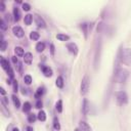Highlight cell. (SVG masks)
Listing matches in <instances>:
<instances>
[{
  "instance_id": "obj_23",
  "label": "cell",
  "mask_w": 131,
  "mask_h": 131,
  "mask_svg": "<svg viewBox=\"0 0 131 131\" xmlns=\"http://www.w3.org/2000/svg\"><path fill=\"white\" fill-rule=\"evenodd\" d=\"M36 119H37V117H36L35 114H30V115H28V121H29L30 123H34Z\"/></svg>"
},
{
  "instance_id": "obj_34",
  "label": "cell",
  "mask_w": 131,
  "mask_h": 131,
  "mask_svg": "<svg viewBox=\"0 0 131 131\" xmlns=\"http://www.w3.org/2000/svg\"><path fill=\"white\" fill-rule=\"evenodd\" d=\"M41 107H42V102H41L40 100H38L37 103H36V108H37V109H40Z\"/></svg>"
},
{
  "instance_id": "obj_14",
  "label": "cell",
  "mask_w": 131,
  "mask_h": 131,
  "mask_svg": "<svg viewBox=\"0 0 131 131\" xmlns=\"http://www.w3.org/2000/svg\"><path fill=\"white\" fill-rule=\"evenodd\" d=\"M55 84L58 88H62L63 87V78L61 76H58L56 78V81H55Z\"/></svg>"
},
{
  "instance_id": "obj_24",
  "label": "cell",
  "mask_w": 131,
  "mask_h": 131,
  "mask_svg": "<svg viewBox=\"0 0 131 131\" xmlns=\"http://www.w3.org/2000/svg\"><path fill=\"white\" fill-rule=\"evenodd\" d=\"M56 111L58 113H61L62 112V101L59 100L57 103H56Z\"/></svg>"
},
{
  "instance_id": "obj_40",
  "label": "cell",
  "mask_w": 131,
  "mask_h": 131,
  "mask_svg": "<svg viewBox=\"0 0 131 131\" xmlns=\"http://www.w3.org/2000/svg\"><path fill=\"white\" fill-rule=\"evenodd\" d=\"M74 131H80V129H79V128H76V129L74 130Z\"/></svg>"
},
{
  "instance_id": "obj_7",
  "label": "cell",
  "mask_w": 131,
  "mask_h": 131,
  "mask_svg": "<svg viewBox=\"0 0 131 131\" xmlns=\"http://www.w3.org/2000/svg\"><path fill=\"white\" fill-rule=\"evenodd\" d=\"M40 68L42 69V72H43L45 77H51L52 76L53 72L49 67H46V66H44V64H40Z\"/></svg>"
},
{
  "instance_id": "obj_4",
  "label": "cell",
  "mask_w": 131,
  "mask_h": 131,
  "mask_svg": "<svg viewBox=\"0 0 131 131\" xmlns=\"http://www.w3.org/2000/svg\"><path fill=\"white\" fill-rule=\"evenodd\" d=\"M117 101L119 105H126L128 103V96L126 92L124 91H119L117 93Z\"/></svg>"
},
{
  "instance_id": "obj_38",
  "label": "cell",
  "mask_w": 131,
  "mask_h": 131,
  "mask_svg": "<svg viewBox=\"0 0 131 131\" xmlns=\"http://www.w3.org/2000/svg\"><path fill=\"white\" fill-rule=\"evenodd\" d=\"M27 131H34V130H33V128L31 126H28L27 127Z\"/></svg>"
},
{
  "instance_id": "obj_25",
  "label": "cell",
  "mask_w": 131,
  "mask_h": 131,
  "mask_svg": "<svg viewBox=\"0 0 131 131\" xmlns=\"http://www.w3.org/2000/svg\"><path fill=\"white\" fill-rule=\"evenodd\" d=\"M53 128L55 130H59L60 129V125H59V122H58V119L57 118H54L53 119Z\"/></svg>"
},
{
  "instance_id": "obj_35",
  "label": "cell",
  "mask_w": 131,
  "mask_h": 131,
  "mask_svg": "<svg viewBox=\"0 0 131 131\" xmlns=\"http://www.w3.org/2000/svg\"><path fill=\"white\" fill-rule=\"evenodd\" d=\"M50 52H51V55H54V45L53 44H50Z\"/></svg>"
},
{
  "instance_id": "obj_11",
  "label": "cell",
  "mask_w": 131,
  "mask_h": 131,
  "mask_svg": "<svg viewBox=\"0 0 131 131\" xmlns=\"http://www.w3.org/2000/svg\"><path fill=\"white\" fill-rule=\"evenodd\" d=\"M24 60H25V62L26 63H32V60H33V55H32V53L31 52H27V53H25V55H24Z\"/></svg>"
},
{
  "instance_id": "obj_37",
  "label": "cell",
  "mask_w": 131,
  "mask_h": 131,
  "mask_svg": "<svg viewBox=\"0 0 131 131\" xmlns=\"http://www.w3.org/2000/svg\"><path fill=\"white\" fill-rule=\"evenodd\" d=\"M0 92H1V94H2V95H5V93H6V92H5V90H4L2 87L0 88Z\"/></svg>"
},
{
  "instance_id": "obj_36",
  "label": "cell",
  "mask_w": 131,
  "mask_h": 131,
  "mask_svg": "<svg viewBox=\"0 0 131 131\" xmlns=\"http://www.w3.org/2000/svg\"><path fill=\"white\" fill-rule=\"evenodd\" d=\"M11 59H12L13 63H19V61H18V58H16V56H12V57H11Z\"/></svg>"
},
{
  "instance_id": "obj_30",
  "label": "cell",
  "mask_w": 131,
  "mask_h": 131,
  "mask_svg": "<svg viewBox=\"0 0 131 131\" xmlns=\"http://www.w3.org/2000/svg\"><path fill=\"white\" fill-rule=\"evenodd\" d=\"M5 49H6V42H5V40L2 38V39H1V50L4 51Z\"/></svg>"
},
{
  "instance_id": "obj_5",
  "label": "cell",
  "mask_w": 131,
  "mask_h": 131,
  "mask_svg": "<svg viewBox=\"0 0 131 131\" xmlns=\"http://www.w3.org/2000/svg\"><path fill=\"white\" fill-rule=\"evenodd\" d=\"M12 33L14 34V36L19 37V38H22V37H24V35H25L24 30H23L20 26H14V27L12 28Z\"/></svg>"
},
{
  "instance_id": "obj_16",
  "label": "cell",
  "mask_w": 131,
  "mask_h": 131,
  "mask_svg": "<svg viewBox=\"0 0 131 131\" xmlns=\"http://www.w3.org/2000/svg\"><path fill=\"white\" fill-rule=\"evenodd\" d=\"M37 118H38V120L44 122V121L46 120V113H45L44 111H40V112L38 113V115H37Z\"/></svg>"
},
{
  "instance_id": "obj_2",
  "label": "cell",
  "mask_w": 131,
  "mask_h": 131,
  "mask_svg": "<svg viewBox=\"0 0 131 131\" xmlns=\"http://www.w3.org/2000/svg\"><path fill=\"white\" fill-rule=\"evenodd\" d=\"M89 86H90V80H89V77L87 75H85L82 79V82H81V94L82 95H85L88 90H89Z\"/></svg>"
},
{
  "instance_id": "obj_27",
  "label": "cell",
  "mask_w": 131,
  "mask_h": 131,
  "mask_svg": "<svg viewBox=\"0 0 131 131\" xmlns=\"http://www.w3.org/2000/svg\"><path fill=\"white\" fill-rule=\"evenodd\" d=\"M31 108H32V107H31V104L27 102V103H25V105H24V107H23V111H24L25 113H27V112H29V111L31 110Z\"/></svg>"
},
{
  "instance_id": "obj_33",
  "label": "cell",
  "mask_w": 131,
  "mask_h": 131,
  "mask_svg": "<svg viewBox=\"0 0 131 131\" xmlns=\"http://www.w3.org/2000/svg\"><path fill=\"white\" fill-rule=\"evenodd\" d=\"M4 9H5L4 2H3V1H1V2H0V10H1V11H4Z\"/></svg>"
},
{
  "instance_id": "obj_17",
  "label": "cell",
  "mask_w": 131,
  "mask_h": 131,
  "mask_svg": "<svg viewBox=\"0 0 131 131\" xmlns=\"http://www.w3.org/2000/svg\"><path fill=\"white\" fill-rule=\"evenodd\" d=\"M30 38L33 40V41H37L39 38H40V35H39V33L38 32H31V34H30Z\"/></svg>"
},
{
  "instance_id": "obj_29",
  "label": "cell",
  "mask_w": 131,
  "mask_h": 131,
  "mask_svg": "<svg viewBox=\"0 0 131 131\" xmlns=\"http://www.w3.org/2000/svg\"><path fill=\"white\" fill-rule=\"evenodd\" d=\"M0 27H1V30H2V31H5V30L7 29V26H6L5 22H4V20H1V22H0Z\"/></svg>"
},
{
  "instance_id": "obj_32",
  "label": "cell",
  "mask_w": 131,
  "mask_h": 131,
  "mask_svg": "<svg viewBox=\"0 0 131 131\" xmlns=\"http://www.w3.org/2000/svg\"><path fill=\"white\" fill-rule=\"evenodd\" d=\"M23 9L26 10V11H29V10L31 9L30 4H28V3H23Z\"/></svg>"
},
{
  "instance_id": "obj_22",
  "label": "cell",
  "mask_w": 131,
  "mask_h": 131,
  "mask_svg": "<svg viewBox=\"0 0 131 131\" xmlns=\"http://www.w3.org/2000/svg\"><path fill=\"white\" fill-rule=\"evenodd\" d=\"M43 92H44V89H43V88H41V87L38 88L37 91H36V93H35V97L39 100V98H41V96L43 95Z\"/></svg>"
},
{
  "instance_id": "obj_20",
  "label": "cell",
  "mask_w": 131,
  "mask_h": 131,
  "mask_svg": "<svg viewBox=\"0 0 131 131\" xmlns=\"http://www.w3.org/2000/svg\"><path fill=\"white\" fill-rule=\"evenodd\" d=\"M12 102H13V104H14V106H15V108L16 109H19V108H21V102H20V100L18 97H16V95H12Z\"/></svg>"
},
{
  "instance_id": "obj_26",
  "label": "cell",
  "mask_w": 131,
  "mask_h": 131,
  "mask_svg": "<svg viewBox=\"0 0 131 131\" xmlns=\"http://www.w3.org/2000/svg\"><path fill=\"white\" fill-rule=\"evenodd\" d=\"M24 81H25V83H26L27 85H30V84L32 83V77H31L30 75H26V76L24 77Z\"/></svg>"
},
{
  "instance_id": "obj_9",
  "label": "cell",
  "mask_w": 131,
  "mask_h": 131,
  "mask_svg": "<svg viewBox=\"0 0 131 131\" xmlns=\"http://www.w3.org/2000/svg\"><path fill=\"white\" fill-rule=\"evenodd\" d=\"M67 48L69 49V51H70L71 53H74L75 55L78 53V47H77V45H76L75 43H69V44L67 45Z\"/></svg>"
},
{
  "instance_id": "obj_21",
  "label": "cell",
  "mask_w": 131,
  "mask_h": 131,
  "mask_svg": "<svg viewBox=\"0 0 131 131\" xmlns=\"http://www.w3.org/2000/svg\"><path fill=\"white\" fill-rule=\"evenodd\" d=\"M56 39H58L59 41H68L70 39V37L68 35H64V34H57Z\"/></svg>"
},
{
  "instance_id": "obj_3",
  "label": "cell",
  "mask_w": 131,
  "mask_h": 131,
  "mask_svg": "<svg viewBox=\"0 0 131 131\" xmlns=\"http://www.w3.org/2000/svg\"><path fill=\"white\" fill-rule=\"evenodd\" d=\"M128 77H129V73H128V71H126L124 69H120L116 74V80L118 82H120V83H124V82H126Z\"/></svg>"
},
{
  "instance_id": "obj_12",
  "label": "cell",
  "mask_w": 131,
  "mask_h": 131,
  "mask_svg": "<svg viewBox=\"0 0 131 131\" xmlns=\"http://www.w3.org/2000/svg\"><path fill=\"white\" fill-rule=\"evenodd\" d=\"M13 16H14V21L19 22L20 19H21V12H20V9L18 7H14L13 8Z\"/></svg>"
},
{
  "instance_id": "obj_10",
  "label": "cell",
  "mask_w": 131,
  "mask_h": 131,
  "mask_svg": "<svg viewBox=\"0 0 131 131\" xmlns=\"http://www.w3.org/2000/svg\"><path fill=\"white\" fill-rule=\"evenodd\" d=\"M80 129H81V131H91L90 126L85 121H81L80 122Z\"/></svg>"
},
{
  "instance_id": "obj_15",
  "label": "cell",
  "mask_w": 131,
  "mask_h": 131,
  "mask_svg": "<svg viewBox=\"0 0 131 131\" xmlns=\"http://www.w3.org/2000/svg\"><path fill=\"white\" fill-rule=\"evenodd\" d=\"M1 66H2V68L4 69V70H6V71H8L9 70V63H8V61L4 58V57H2L1 56Z\"/></svg>"
},
{
  "instance_id": "obj_39",
  "label": "cell",
  "mask_w": 131,
  "mask_h": 131,
  "mask_svg": "<svg viewBox=\"0 0 131 131\" xmlns=\"http://www.w3.org/2000/svg\"><path fill=\"white\" fill-rule=\"evenodd\" d=\"M12 131H20V130H19L18 128H13V129H12Z\"/></svg>"
},
{
  "instance_id": "obj_13",
  "label": "cell",
  "mask_w": 131,
  "mask_h": 131,
  "mask_svg": "<svg viewBox=\"0 0 131 131\" xmlns=\"http://www.w3.org/2000/svg\"><path fill=\"white\" fill-rule=\"evenodd\" d=\"M32 21H33V15H32V14H26V15H25L24 22H25V24H26L27 26H30L31 23H32Z\"/></svg>"
},
{
  "instance_id": "obj_6",
  "label": "cell",
  "mask_w": 131,
  "mask_h": 131,
  "mask_svg": "<svg viewBox=\"0 0 131 131\" xmlns=\"http://www.w3.org/2000/svg\"><path fill=\"white\" fill-rule=\"evenodd\" d=\"M34 19H35L36 25H37L39 28H42V29L46 28V23L44 22V20L41 18L40 15H38V14H35V15H34Z\"/></svg>"
},
{
  "instance_id": "obj_1",
  "label": "cell",
  "mask_w": 131,
  "mask_h": 131,
  "mask_svg": "<svg viewBox=\"0 0 131 131\" xmlns=\"http://www.w3.org/2000/svg\"><path fill=\"white\" fill-rule=\"evenodd\" d=\"M120 57L122 62L131 66V49L129 48H124L120 52Z\"/></svg>"
},
{
  "instance_id": "obj_8",
  "label": "cell",
  "mask_w": 131,
  "mask_h": 131,
  "mask_svg": "<svg viewBox=\"0 0 131 131\" xmlns=\"http://www.w3.org/2000/svg\"><path fill=\"white\" fill-rule=\"evenodd\" d=\"M82 111H83V114H84V116H87L89 111H90V105L88 103L87 100H84L83 102V107H82Z\"/></svg>"
},
{
  "instance_id": "obj_19",
  "label": "cell",
  "mask_w": 131,
  "mask_h": 131,
  "mask_svg": "<svg viewBox=\"0 0 131 131\" xmlns=\"http://www.w3.org/2000/svg\"><path fill=\"white\" fill-rule=\"evenodd\" d=\"M14 52L18 56H23L24 55V49L22 47H20V46H16L14 48Z\"/></svg>"
},
{
  "instance_id": "obj_31",
  "label": "cell",
  "mask_w": 131,
  "mask_h": 131,
  "mask_svg": "<svg viewBox=\"0 0 131 131\" xmlns=\"http://www.w3.org/2000/svg\"><path fill=\"white\" fill-rule=\"evenodd\" d=\"M1 103L4 105V106H8V98L6 96H3L1 98Z\"/></svg>"
},
{
  "instance_id": "obj_28",
  "label": "cell",
  "mask_w": 131,
  "mask_h": 131,
  "mask_svg": "<svg viewBox=\"0 0 131 131\" xmlns=\"http://www.w3.org/2000/svg\"><path fill=\"white\" fill-rule=\"evenodd\" d=\"M18 87H19V85H18V81H16V80H13V82H12V88H13V91H14V92L18 91Z\"/></svg>"
},
{
  "instance_id": "obj_18",
  "label": "cell",
  "mask_w": 131,
  "mask_h": 131,
  "mask_svg": "<svg viewBox=\"0 0 131 131\" xmlns=\"http://www.w3.org/2000/svg\"><path fill=\"white\" fill-rule=\"evenodd\" d=\"M44 49H45V44H44L43 42H38V43L36 44V50H37L38 52H42Z\"/></svg>"
}]
</instances>
